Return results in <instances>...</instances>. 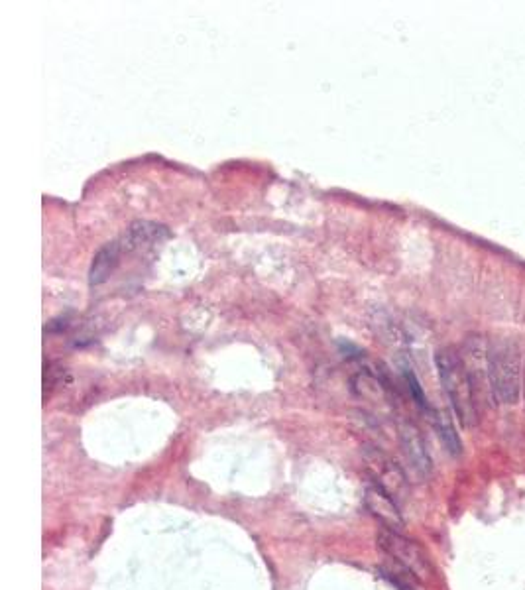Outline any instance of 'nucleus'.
<instances>
[{"mask_svg":"<svg viewBox=\"0 0 525 590\" xmlns=\"http://www.w3.org/2000/svg\"><path fill=\"white\" fill-rule=\"evenodd\" d=\"M488 382L492 398L500 404H516L524 386V362L520 347L508 339L488 345Z\"/></svg>","mask_w":525,"mask_h":590,"instance_id":"nucleus-1","label":"nucleus"},{"mask_svg":"<svg viewBox=\"0 0 525 590\" xmlns=\"http://www.w3.org/2000/svg\"><path fill=\"white\" fill-rule=\"evenodd\" d=\"M439 378L443 390L451 402L453 412L461 419L465 427H474L478 423V398L468 376L463 356L455 349H443L435 356Z\"/></svg>","mask_w":525,"mask_h":590,"instance_id":"nucleus-2","label":"nucleus"},{"mask_svg":"<svg viewBox=\"0 0 525 590\" xmlns=\"http://www.w3.org/2000/svg\"><path fill=\"white\" fill-rule=\"evenodd\" d=\"M376 539H378V547L415 581H421V583L431 581L433 577L431 559L417 541L408 539L400 531L388 530V528H382Z\"/></svg>","mask_w":525,"mask_h":590,"instance_id":"nucleus-3","label":"nucleus"},{"mask_svg":"<svg viewBox=\"0 0 525 590\" xmlns=\"http://www.w3.org/2000/svg\"><path fill=\"white\" fill-rule=\"evenodd\" d=\"M364 463L378 488L390 494L396 502L406 498L409 488L408 474L392 457H388L380 449L370 447L364 451Z\"/></svg>","mask_w":525,"mask_h":590,"instance_id":"nucleus-4","label":"nucleus"},{"mask_svg":"<svg viewBox=\"0 0 525 590\" xmlns=\"http://www.w3.org/2000/svg\"><path fill=\"white\" fill-rule=\"evenodd\" d=\"M364 504L370 510V514L384 524V528L394 531L404 530L406 524H404L400 508H398V502L390 494H386L382 488H378L376 484L366 488Z\"/></svg>","mask_w":525,"mask_h":590,"instance_id":"nucleus-5","label":"nucleus"},{"mask_svg":"<svg viewBox=\"0 0 525 590\" xmlns=\"http://www.w3.org/2000/svg\"><path fill=\"white\" fill-rule=\"evenodd\" d=\"M400 441L411 469L419 476H427L431 472V457L421 431L413 423H404L400 429Z\"/></svg>","mask_w":525,"mask_h":590,"instance_id":"nucleus-6","label":"nucleus"},{"mask_svg":"<svg viewBox=\"0 0 525 590\" xmlns=\"http://www.w3.org/2000/svg\"><path fill=\"white\" fill-rule=\"evenodd\" d=\"M168 229L164 225H156L150 221H138L130 225L128 233L124 236L126 250H142L150 248L154 244H160L164 238H168Z\"/></svg>","mask_w":525,"mask_h":590,"instance_id":"nucleus-7","label":"nucleus"},{"mask_svg":"<svg viewBox=\"0 0 525 590\" xmlns=\"http://www.w3.org/2000/svg\"><path fill=\"white\" fill-rule=\"evenodd\" d=\"M120 260V244L118 242H109L105 244L95 256H93V264L89 270V284L91 286H101L105 284L111 274L115 272Z\"/></svg>","mask_w":525,"mask_h":590,"instance_id":"nucleus-8","label":"nucleus"},{"mask_svg":"<svg viewBox=\"0 0 525 590\" xmlns=\"http://www.w3.org/2000/svg\"><path fill=\"white\" fill-rule=\"evenodd\" d=\"M433 423H435V429H437V433H439V437H441L445 449H447L451 455H461V451H463V443H461V439H459V435H457V429H455L453 421H451L445 413L435 412L433 413Z\"/></svg>","mask_w":525,"mask_h":590,"instance_id":"nucleus-9","label":"nucleus"},{"mask_svg":"<svg viewBox=\"0 0 525 590\" xmlns=\"http://www.w3.org/2000/svg\"><path fill=\"white\" fill-rule=\"evenodd\" d=\"M524 394H525V364H524Z\"/></svg>","mask_w":525,"mask_h":590,"instance_id":"nucleus-10","label":"nucleus"}]
</instances>
